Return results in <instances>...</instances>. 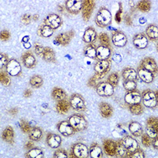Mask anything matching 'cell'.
Listing matches in <instances>:
<instances>
[{"label":"cell","mask_w":158,"mask_h":158,"mask_svg":"<svg viewBox=\"0 0 158 158\" xmlns=\"http://www.w3.org/2000/svg\"><path fill=\"white\" fill-rule=\"evenodd\" d=\"M8 56L3 53H0V68L2 69L3 67H6L7 63H9Z\"/></svg>","instance_id":"cell-51"},{"label":"cell","mask_w":158,"mask_h":158,"mask_svg":"<svg viewBox=\"0 0 158 158\" xmlns=\"http://www.w3.org/2000/svg\"><path fill=\"white\" fill-rule=\"evenodd\" d=\"M22 63L26 68H34L36 65V59L31 52H25L22 56Z\"/></svg>","instance_id":"cell-21"},{"label":"cell","mask_w":158,"mask_h":158,"mask_svg":"<svg viewBox=\"0 0 158 158\" xmlns=\"http://www.w3.org/2000/svg\"><path fill=\"white\" fill-rule=\"evenodd\" d=\"M18 109L17 108H13L8 111V114L10 115L11 116L13 117L16 116V115H18Z\"/></svg>","instance_id":"cell-58"},{"label":"cell","mask_w":158,"mask_h":158,"mask_svg":"<svg viewBox=\"0 0 158 158\" xmlns=\"http://www.w3.org/2000/svg\"><path fill=\"white\" fill-rule=\"evenodd\" d=\"M122 13H123L122 4H121V2H119V10H118V12H117L116 15H115V21H116L118 24L120 23L121 21H122V17H121Z\"/></svg>","instance_id":"cell-56"},{"label":"cell","mask_w":158,"mask_h":158,"mask_svg":"<svg viewBox=\"0 0 158 158\" xmlns=\"http://www.w3.org/2000/svg\"><path fill=\"white\" fill-rule=\"evenodd\" d=\"M113 60L115 62V63H120L121 60H122V58H121V56H119V55H115V56H114L113 57Z\"/></svg>","instance_id":"cell-63"},{"label":"cell","mask_w":158,"mask_h":158,"mask_svg":"<svg viewBox=\"0 0 158 158\" xmlns=\"http://www.w3.org/2000/svg\"><path fill=\"white\" fill-rule=\"evenodd\" d=\"M29 84L31 86L33 89H39L43 85L44 80L43 77L40 75L38 74H35V75L32 76L29 80Z\"/></svg>","instance_id":"cell-36"},{"label":"cell","mask_w":158,"mask_h":158,"mask_svg":"<svg viewBox=\"0 0 158 158\" xmlns=\"http://www.w3.org/2000/svg\"><path fill=\"white\" fill-rule=\"evenodd\" d=\"M98 37L99 40H100V41H101V45L110 48V39L109 36H108V35L107 33H105V32H101L99 34Z\"/></svg>","instance_id":"cell-44"},{"label":"cell","mask_w":158,"mask_h":158,"mask_svg":"<svg viewBox=\"0 0 158 158\" xmlns=\"http://www.w3.org/2000/svg\"><path fill=\"white\" fill-rule=\"evenodd\" d=\"M104 152L108 156H113L116 155V142L111 139H105L103 142Z\"/></svg>","instance_id":"cell-20"},{"label":"cell","mask_w":158,"mask_h":158,"mask_svg":"<svg viewBox=\"0 0 158 158\" xmlns=\"http://www.w3.org/2000/svg\"><path fill=\"white\" fill-rule=\"evenodd\" d=\"M142 68L153 73V74H156L157 72V64L155 59L151 57H146L142 59L140 63V66Z\"/></svg>","instance_id":"cell-13"},{"label":"cell","mask_w":158,"mask_h":158,"mask_svg":"<svg viewBox=\"0 0 158 158\" xmlns=\"http://www.w3.org/2000/svg\"><path fill=\"white\" fill-rule=\"evenodd\" d=\"M94 70L96 72V75L99 78H103L110 70V61L107 59L97 62L94 66Z\"/></svg>","instance_id":"cell-5"},{"label":"cell","mask_w":158,"mask_h":158,"mask_svg":"<svg viewBox=\"0 0 158 158\" xmlns=\"http://www.w3.org/2000/svg\"><path fill=\"white\" fill-rule=\"evenodd\" d=\"M94 7H95V2L94 0H85L82 1V8H81V13H82V18L85 22H88L90 19L92 14L94 12Z\"/></svg>","instance_id":"cell-8"},{"label":"cell","mask_w":158,"mask_h":158,"mask_svg":"<svg viewBox=\"0 0 158 158\" xmlns=\"http://www.w3.org/2000/svg\"><path fill=\"white\" fill-rule=\"evenodd\" d=\"M10 37V33L8 30H3L1 32V35H0V38L3 41H7L9 40Z\"/></svg>","instance_id":"cell-55"},{"label":"cell","mask_w":158,"mask_h":158,"mask_svg":"<svg viewBox=\"0 0 158 158\" xmlns=\"http://www.w3.org/2000/svg\"><path fill=\"white\" fill-rule=\"evenodd\" d=\"M112 15L109 10L105 7H101L95 18L96 25L100 28H105L111 23Z\"/></svg>","instance_id":"cell-1"},{"label":"cell","mask_w":158,"mask_h":158,"mask_svg":"<svg viewBox=\"0 0 158 158\" xmlns=\"http://www.w3.org/2000/svg\"><path fill=\"white\" fill-rule=\"evenodd\" d=\"M66 10L71 15H78L82 8V1L79 0H68L65 2Z\"/></svg>","instance_id":"cell-11"},{"label":"cell","mask_w":158,"mask_h":158,"mask_svg":"<svg viewBox=\"0 0 158 158\" xmlns=\"http://www.w3.org/2000/svg\"><path fill=\"white\" fill-rule=\"evenodd\" d=\"M151 144L153 145V148H154L155 149H157V148H158V139H157V137H156V138H153V141L151 142Z\"/></svg>","instance_id":"cell-61"},{"label":"cell","mask_w":158,"mask_h":158,"mask_svg":"<svg viewBox=\"0 0 158 158\" xmlns=\"http://www.w3.org/2000/svg\"><path fill=\"white\" fill-rule=\"evenodd\" d=\"M57 129L59 132L64 137H70L74 135L76 131L68 121H61L57 124Z\"/></svg>","instance_id":"cell-15"},{"label":"cell","mask_w":158,"mask_h":158,"mask_svg":"<svg viewBox=\"0 0 158 158\" xmlns=\"http://www.w3.org/2000/svg\"><path fill=\"white\" fill-rule=\"evenodd\" d=\"M89 153L90 157L92 158H101L104 156L102 149H101V146H99L97 143H96V142L93 143L91 146H90Z\"/></svg>","instance_id":"cell-31"},{"label":"cell","mask_w":158,"mask_h":158,"mask_svg":"<svg viewBox=\"0 0 158 158\" xmlns=\"http://www.w3.org/2000/svg\"><path fill=\"white\" fill-rule=\"evenodd\" d=\"M124 20H125V22L127 25H132V21H131V17L128 16V15H126L124 17Z\"/></svg>","instance_id":"cell-62"},{"label":"cell","mask_w":158,"mask_h":158,"mask_svg":"<svg viewBox=\"0 0 158 158\" xmlns=\"http://www.w3.org/2000/svg\"><path fill=\"white\" fill-rule=\"evenodd\" d=\"M44 50V48L41 44H40L37 43V42H36V43L34 44V51L36 56H43Z\"/></svg>","instance_id":"cell-52"},{"label":"cell","mask_w":158,"mask_h":158,"mask_svg":"<svg viewBox=\"0 0 158 158\" xmlns=\"http://www.w3.org/2000/svg\"><path fill=\"white\" fill-rule=\"evenodd\" d=\"M111 50L110 48L101 45L97 48V59L99 60H107L110 58Z\"/></svg>","instance_id":"cell-25"},{"label":"cell","mask_w":158,"mask_h":158,"mask_svg":"<svg viewBox=\"0 0 158 158\" xmlns=\"http://www.w3.org/2000/svg\"><path fill=\"white\" fill-rule=\"evenodd\" d=\"M31 20H32V18H31V15H24L22 17V22L24 25H29L30 23Z\"/></svg>","instance_id":"cell-57"},{"label":"cell","mask_w":158,"mask_h":158,"mask_svg":"<svg viewBox=\"0 0 158 158\" xmlns=\"http://www.w3.org/2000/svg\"><path fill=\"white\" fill-rule=\"evenodd\" d=\"M44 25H48L52 29H57L60 28L63 25V20L61 17L56 14H50L44 20Z\"/></svg>","instance_id":"cell-7"},{"label":"cell","mask_w":158,"mask_h":158,"mask_svg":"<svg viewBox=\"0 0 158 158\" xmlns=\"http://www.w3.org/2000/svg\"><path fill=\"white\" fill-rule=\"evenodd\" d=\"M122 76L124 81H135L138 78L137 71L131 67H126L122 70Z\"/></svg>","instance_id":"cell-28"},{"label":"cell","mask_w":158,"mask_h":158,"mask_svg":"<svg viewBox=\"0 0 158 158\" xmlns=\"http://www.w3.org/2000/svg\"><path fill=\"white\" fill-rule=\"evenodd\" d=\"M75 32L74 30H70L67 32H63L58 35L56 37V41L58 44L62 46H67L70 44L71 39L74 36Z\"/></svg>","instance_id":"cell-18"},{"label":"cell","mask_w":158,"mask_h":158,"mask_svg":"<svg viewBox=\"0 0 158 158\" xmlns=\"http://www.w3.org/2000/svg\"><path fill=\"white\" fill-rule=\"evenodd\" d=\"M129 110L131 111V114H133L135 115H140L143 113L144 109L141 103L139 104H131L129 106Z\"/></svg>","instance_id":"cell-40"},{"label":"cell","mask_w":158,"mask_h":158,"mask_svg":"<svg viewBox=\"0 0 158 158\" xmlns=\"http://www.w3.org/2000/svg\"><path fill=\"white\" fill-rule=\"evenodd\" d=\"M46 143L52 149H57L62 144V138L59 135L49 133L46 138Z\"/></svg>","instance_id":"cell-19"},{"label":"cell","mask_w":158,"mask_h":158,"mask_svg":"<svg viewBox=\"0 0 158 158\" xmlns=\"http://www.w3.org/2000/svg\"><path fill=\"white\" fill-rule=\"evenodd\" d=\"M146 125L155 128L156 130H158V120L156 117H149L147 119Z\"/></svg>","instance_id":"cell-49"},{"label":"cell","mask_w":158,"mask_h":158,"mask_svg":"<svg viewBox=\"0 0 158 158\" xmlns=\"http://www.w3.org/2000/svg\"><path fill=\"white\" fill-rule=\"evenodd\" d=\"M70 107L71 106H70V101H67L65 99V100L57 101L56 108L58 113L60 114V115H65V114L68 113V111H70Z\"/></svg>","instance_id":"cell-26"},{"label":"cell","mask_w":158,"mask_h":158,"mask_svg":"<svg viewBox=\"0 0 158 158\" xmlns=\"http://www.w3.org/2000/svg\"><path fill=\"white\" fill-rule=\"evenodd\" d=\"M137 74H138V77H140L142 81H144L145 83H147V84L153 82V80H154V74L153 73L142 68L141 67H138Z\"/></svg>","instance_id":"cell-22"},{"label":"cell","mask_w":158,"mask_h":158,"mask_svg":"<svg viewBox=\"0 0 158 158\" xmlns=\"http://www.w3.org/2000/svg\"><path fill=\"white\" fill-rule=\"evenodd\" d=\"M129 154L130 153L123 146L120 140H118L116 142V155H118V156L120 157H128Z\"/></svg>","instance_id":"cell-39"},{"label":"cell","mask_w":158,"mask_h":158,"mask_svg":"<svg viewBox=\"0 0 158 158\" xmlns=\"http://www.w3.org/2000/svg\"><path fill=\"white\" fill-rule=\"evenodd\" d=\"M0 81H1V84L4 86H9L11 84V80L9 74L4 71L1 72L0 73Z\"/></svg>","instance_id":"cell-43"},{"label":"cell","mask_w":158,"mask_h":158,"mask_svg":"<svg viewBox=\"0 0 158 158\" xmlns=\"http://www.w3.org/2000/svg\"><path fill=\"white\" fill-rule=\"evenodd\" d=\"M32 90L29 89H25V91L23 92V97H25V98H29V97L32 96Z\"/></svg>","instance_id":"cell-59"},{"label":"cell","mask_w":158,"mask_h":158,"mask_svg":"<svg viewBox=\"0 0 158 158\" xmlns=\"http://www.w3.org/2000/svg\"><path fill=\"white\" fill-rule=\"evenodd\" d=\"M118 81H119V75L117 72H113V73L110 74L107 78V82L109 83L113 87L118 85Z\"/></svg>","instance_id":"cell-41"},{"label":"cell","mask_w":158,"mask_h":158,"mask_svg":"<svg viewBox=\"0 0 158 158\" xmlns=\"http://www.w3.org/2000/svg\"><path fill=\"white\" fill-rule=\"evenodd\" d=\"M146 135H147L150 138H156V137H157L158 131L155 129V128L146 125Z\"/></svg>","instance_id":"cell-47"},{"label":"cell","mask_w":158,"mask_h":158,"mask_svg":"<svg viewBox=\"0 0 158 158\" xmlns=\"http://www.w3.org/2000/svg\"><path fill=\"white\" fill-rule=\"evenodd\" d=\"M124 101L129 105L135 104H139L142 101V94L138 90L135 89L133 91L127 92L124 97Z\"/></svg>","instance_id":"cell-14"},{"label":"cell","mask_w":158,"mask_h":158,"mask_svg":"<svg viewBox=\"0 0 158 158\" xmlns=\"http://www.w3.org/2000/svg\"><path fill=\"white\" fill-rule=\"evenodd\" d=\"M68 122L75 131H83L88 127V122L82 115L74 114L69 117Z\"/></svg>","instance_id":"cell-2"},{"label":"cell","mask_w":158,"mask_h":158,"mask_svg":"<svg viewBox=\"0 0 158 158\" xmlns=\"http://www.w3.org/2000/svg\"><path fill=\"white\" fill-rule=\"evenodd\" d=\"M128 157L131 158H145V153H144L143 151L140 149H138L137 150H135L133 153H130Z\"/></svg>","instance_id":"cell-48"},{"label":"cell","mask_w":158,"mask_h":158,"mask_svg":"<svg viewBox=\"0 0 158 158\" xmlns=\"http://www.w3.org/2000/svg\"><path fill=\"white\" fill-rule=\"evenodd\" d=\"M53 32H54V29H52V28L44 25V24L41 25L39 29L40 36L44 38L51 37L53 35Z\"/></svg>","instance_id":"cell-38"},{"label":"cell","mask_w":158,"mask_h":158,"mask_svg":"<svg viewBox=\"0 0 158 158\" xmlns=\"http://www.w3.org/2000/svg\"><path fill=\"white\" fill-rule=\"evenodd\" d=\"M99 111L101 116L105 118H109L113 115V108L111 104L106 102H101L99 104Z\"/></svg>","instance_id":"cell-23"},{"label":"cell","mask_w":158,"mask_h":158,"mask_svg":"<svg viewBox=\"0 0 158 158\" xmlns=\"http://www.w3.org/2000/svg\"><path fill=\"white\" fill-rule=\"evenodd\" d=\"M20 127H21V130L23 131L25 134H29V132L32 130V127H31L30 124L27 122L25 119H21L20 120Z\"/></svg>","instance_id":"cell-46"},{"label":"cell","mask_w":158,"mask_h":158,"mask_svg":"<svg viewBox=\"0 0 158 158\" xmlns=\"http://www.w3.org/2000/svg\"><path fill=\"white\" fill-rule=\"evenodd\" d=\"M123 88L127 92L137 89V83L135 81H124Z\"/></svg>","instance_id":"cell-45"},{"label":"cell","mask_w":158,"mask_h":158,"mask_svg":"<svg viewBox=\"0 0 158 158\" xmlns=\"http://www.w3.org/2000/svg\"><path fill=\"white\" fill-rule=\"evenodd\" d=\"M33 147H34V143L32 142V140L29 141V142H26L25 145V149H28V150H29V149H32Z\"/></svg>","instance_id":"cell-60"},{"label":"cell","mask_w":158,"mask_h":158,"mask_svg":"<svg viewBox=\"0 0 158 158\" xmlns=\"http://www.w3.org/2000/svg\"><path fill=\"white\" fill-rule=\"evenodd\" d=\"M29 138L32 142H38L43 138V131L40 127H32L29 134Z\"/></svg>","instance_id":"cell-33"},{"label":"cell","mask_w":158,"mask_h":158,"mask_svg":"<svg viewBox=\"0 0 158 158\" xmlns=\"http://www.w3.org/2000/svg\"><path fill=\"white\" fill-rule=\"evenodd\" d=\"M149 40L144 33H138L133 37V44L137 49L142 50L147 48Z\"/></svg>","instance_id":"cell-17"},{"label":"cell","mask_w":158,"mask_h":158,"mask_svg":"<svg viewBox=\"0 0 158 158\" xmlns=\"http://www.w3.org/2000/svg\"><path fill=\"white\" fill-rule=\"evenodd\" d=\"M128 128H129V131L133 136L140 137L143 134L142 126L139 123L136 122V121H133V122L130 123Z\"/></svg>","instance_id":"cell-29"},{"label":"cell","mask_w":158,"mask_h":158,"mask_svg":"<svg viewBox=\"0 0 158 158\" xmlns=\"http://www.w3.org/2000/svg\"><path fill=\"white\" fill-rule=\"evenodd\" d=\"M70 106L75 111H83L86 110V103L84 97L79 94H74L71 95L70 98Z\"/></svg>","instance_id":"cell-4"},{"label":"cell","mask_w":158,"mask_h":158,"mask_svg":"<svg viewBox=\"0 0 158 158\" xmlns=\"http://www.w3.org/2000/svg\"><path fill=\"white\" fill-rule=\"evenodd\" d=\"M96 91L101 97H109L114 94V87L107 81H101L96 87Z\"/></svg>","instance_id":"cell-6"},{"label":"cell","mask_w":158,"mask_h":158,"mask_svg":"<svg viewBox=\"0 0 158 158\" xmlns=\"http://www.w3.org/2000/svg\"><path fill=\"white\" fill-rule=\"evenodd\" d=\"M137 9L142 12H149L151 9V2L149 1H146V0L140 1L137 4Z\"/></svg>","instance_id":"cell-42"},{"label":"cell","mask_w":158,"mask_h":158,"mask_svg":"<svg viewBox=\"0 0 158 158\" xmlns=\"http://www.w3.org/2000/svg\"><path fill=\"white\" fill-rule=\"evenodd\" d=\"M84 55L90 59H97V48L93 44H89L84 48Z\"/></svg>","instance_id":"cell-35"},{"label":"cell","mask_w":158,"mask_h":158,"mask_svg":"<svg viewBox=\"0 0 158 158\" xmlns=\"http://www.w3.org/2000/svg\"><path fill=\"white\" fill-rule=\"evenodd\" d=\"M71 153L77 158H86L89 155V149L85 145L78 142L72 146Z\"/></svg>","instance_id":"cell-10"},{"label":"cell","mask_w":158,"mask_h":158,"mask_svg":"<svg viewBox=\"0 0 158 158\" xmlns=\"http://www.w3.org/2000/svg\"><path fill=\"white\" fill-rule=\"evenodd\" d=\"M2 138L4 142L13 144L15 142V130L11 126H8L5 128L2 134Z\"/></svg>","instance_id":"cell-27"},{"label":"cell","mask_w":158,"mask_h":158,"mask_svg":"<svg viewBox=\"0 0 158 158\" xmlns=\"http://www.w3.org/2000/svg\"><path fill=\"white\" fill-rule=\"evenodd\" d=\"M143 104L146 108H155L157 107V93L151 89L143 91L142 95Z\"/></svg>","instance_id":"cell-3"},{"label":"cell","mask_w":158,"mask_h":158,"mask_svg":"<svg viewBox=\"0 0 158 158\" xmlns=\"http://www.w3.org/2000/svg\"><path fill=\"white\" fill-rule=\"evenodd\" d=\"M25 157L28 158H43V151L39 148L33 147L32 149H29L28 152L25 153Z\"/></svg>","instance_id":"cell-37"},{"label":"cell","mask_w":158,"mask_h":158,"mask_svg":"<svg viewBox=\"0 0 158 158\" xmlns=\"http://www.w3.org/2000/svg\"><path fill=\"white\" fill-rule=\"evenodd\" d=\"M120 142L129 153H133L135 150L139 149L138 142L135 140V138L131 136L124 137L123 138L120 139Z\"/></svg>","instance_id":"cell-12"},{"label":"cell","mask_w":158,"mask_h":158,"mask_svg":"<svg viewBox=\"0 0 158 158\" xmlns=\"http://www.w3.org/2000/svg\"><path fill=\"white\" fill-rule=\"evenodd\" d=\"M97 38V33L96 32L95 29L94 27H89L86 28L84 32V35H83V41L85 43L87 44H93L96 40Z\"/></svg>","instance_id":"cell-24"},{"label":"cell","mask_w":158,"mask_h":158,"mask_svg":"<svg viewBox=\"0 0 158 158\" xmlns=\"http://www.w3.org/2000/svg\"><path fill=\"white\" fill-rule=\"evenodd\" d=\"M32 19L34 20V21H38V19H39V15H33V17H32Z\"/></svg>","instance_id":"cell-64"},{"label":"cell","mask_w":158,"mask_h":158,"mask_svg":"<svg viewBox=\"0 0 158 158\" xmlns=\"http://www.w3.org/2000/svg\"><path fill=\"white\" fill-rule=\"evenodd\" d=\"M112 44L117 48H123L127 44V37L123 32L116 31L111 36Z\"/></svg>","instance_id":"cell-16"},{"label":"cell","mask_w":158,"mask_h":158,"mask_svg":"<svg viewBox=\"0 0 158 158\" xmlns=\"http://www.w3.org/2000/svg\"><path fill=\"white\" fill-rule=\"evenodd\" d=\"M53 157L55 158H67L68 154H67V151L64 149H57L53 154Z\"/></svg>","instance_id":"cell-50"},{"label":"cell","mask_w":158,"mask_h":158,"mask_svg":"<svg viewBox=\"0 0 158 158\" xmlns=\"http://www.w3.org/2000/svg\"><path fill=\"white\" fill-rule=\"evenodd\" d=\"M6 73L13 77L19 76L22 73V66L17 59H10L6 67Z\"/></svg>","instance_id":"cell-9"},{"label":"cell","mask_w":158,"mask_h":158,"mask_svg":"<svg viewBox=\"0 0 158 158\" xmlns=\"http://www.w3.org/2000/svg\"><path fill=\"white\" fill-rule=\"evenodd\" d=\"M42 58L48 63H56V53L53 49L49 47L44 48Z\"/></svg>","instance_id":"cell-32"},{"label":"cell","mask_w":158,"mask_h":158,"mask_svg":"<svg viewBox=\"0 0 158 158\" xmlns=\"http://www.w3.org/2000/svg\"><path fill=\"white\" fill-rule=\"evenodd\" d=\"M146 37L151 41H156L158 39V28L155 25H148L146 29Z\"/></svg>","instance_id":"cell-30"},{"label":"cell","mask_w":158,"mask_h":158,"mask_svg":"<svg viewBox=\"0 0 158 158\" xmlns=\"http://www.w3.org/2000/svg\"><path fill=\"white\" fill-rule=\"evenodd\" d=\"M52 97L54 100L59 101H62V100H65L67 97V95L64 89H63L62 88H59V87H55L52 89Z\"/></svg>","instance_id":"cell-34"},{"label":"cell","mask_w":158,"mask_h":158,"mask_svg":"<svg viewBox=\"0 0 158 158\" xmlns=\"http://www.w3.org/2000/svg\"><path fill=\"white\" fill-rule=\"evenodd\" d=\"M142 142L145 147H149L151 146V139L146 134L142 135Z\"/></svg>","instance_id":"cell-53"},{"label":"cell","mask_w":158,"mask_h":158,"mask_svg":"<svg viewBox=\"0 0 158 158\" xmlns=\"http://www.w3.org/2000/svg\"><path fill=\"white\" fill-rule=\"evenodd\" d=\"M98 80H101V79L99 78L98 77H97V75H94V77H91V78L89 79V81H88V86L89 87H94V88H96V87H97V85L99 84V83H97V81H98Z\"/></svg>","instance_id":"cell-54"}]
</instances>
